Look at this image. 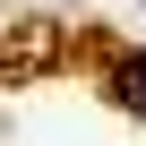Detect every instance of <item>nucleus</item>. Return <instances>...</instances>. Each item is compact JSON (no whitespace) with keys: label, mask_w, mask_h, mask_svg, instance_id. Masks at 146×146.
<instances>
[{"label":"nucleus","mask_w":146,"mask_h":146,"mask_svg":"<svg viewBox=\"0 0 146 146\" xmlns=\"http://www.w3.org/2000/svg\"><path fill=\"white\" fill-rule=\"evenodd\" d=\"M112 95H120L129 112H146V52H129V60L112 69Z\"/></svg>","instance_id":"1"}]
</instances>
